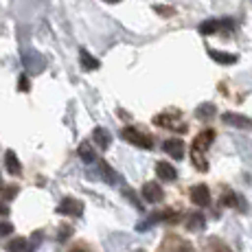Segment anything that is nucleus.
Masks as SVG:
<instances>
[{
  "instance_id": "obj_16",
  "label": "nucleus",
  "mask_w": 252,
  "mask_h": 252,
  "mask_svg": "<svg viewBox=\"0 0 252 252\" xmlns=\"http://www.w3.org/2000/svg\"><path fill=\"white\" fill-rule=\"evenodd\" d=\"M187 228L191 232H200L206 228V217L202 215V213H191L187 220Z\"/></svg>"
},
{
  "instance_id": "obj_14",
  "label": "nucleus",
  "mask_w": 252,
  "mask_h": 252,
  "mask_svg": "<svg viewBox=\"0 0 252 252\" xmlns=\"http://www.w3.org/2000/svg\"><path fill=\"white\" fill-rule=\"evenodd\" d=\"M156 173H158V178H160L162 182H173L178 178L176 167H173L171 162H167V160H160L156 164Z\"/></svg>"
},
{
  "instance_id": "obj_9",
  "label": "nucleus",
  "mask_w": 252,
  "mask_h": 252,
  "mask_svg": "<svg viewBox=\"0 0 252 252\" xmlns=\"http://www.w3.org/2000/svg\"><path fill=\"white\" fill-rule=\"evenodd\" d=\"M143 197H145V202H149V204H158V202H162L164 191L158 182H147L143 187Z\"/></svg>"
},
{
  "instance_id": "obj_31",
  "label": "nucleus",
  "mask_w": 252,
  "mask_h": 252,
  "mask_svg": "<svg viewBox=\"0 0 252 252\" xmlns=\"http://www.w3.org/2000/svg\"><path fill=\"white\" fill-rule=\"evenodd\" d=\"M138 252H143V250H138Z\"/></svg>"
},
{
  "instance_id": "obj_20",
  "label": "nucleus",
  "mask_w": 252,
  "mask_h": 252,
  "mask_svg": "<svg viewBox=\"0 0 252 252\" xmlns=\"http://www.w3.org/2000/svg\"><path fill=\"white\" fill-rule=\"evenodd\" d=\"M99 171H101V176H103V180L105 182H110V184H116L119 182V176L114 173V169L110 167L105 160H99Z\"/></svg>"
},
{
  "instance_id": "obj_27",
  "label": "nucleus",
  "mask_w": 252,
  "mask_h": 252,
  "mask_svg": "<svg viewBox=\"0 0 252 252\" xmlns=\"http://www.w3.org/2000/svg\"><path fill=\"white\" fill-rule=\"evenodd\" d=\"M13 232V224H9V221H0V237H7Z\"/></svg>"
},
{
  "instance_id": "obj_25",
  "label": "nucleus",
  "mask_w": 252,
  "mask_h": 252,
  "mask_svg": "<svg viewBox=\"0 0 252 252\" xmlns=\"http://www.w3.org/2000/svg\"><path fill=\"white\" fill-rule=\"evenodd\" d=\"M154 11H158L160 16L169 18V16H173V13H176V9H173V7H162V4H156V7H154Z\"/></svg>"
},
{
  "instance_id": "obj_7",
  "label": "nucleus",
  "mask_w": 252,
  "mask_h": 252,
  "mask_svg": "<svg viewBox=\"0 0 252 252\" xmlns=\"http://www.w3.org/2000/svg\"><path fill=\"white\" fill-rule=\"evenodd\" d=\"M235 27V20L232 18H224V20H204L197 27V31L202 33V35H213V33H217L220 29H230Z\"/></svg>"
},
{
  "instance_id": "obj_28",
  "label": "nucleus",
  "mask_w": 252,
  "mask_h": 252,
  "mask_svg": "<svg viewBox=\"0 0 252 252\" xmlns=\"http://www.w3.org/2000/svg\"><path fill=\"white\" fill-rule=\"evenodd\" d=\"M18 81H20V84H18V88H20L22 92H29V77L20 75V79H18Z\"/></svg>"
},
{
  "instance_id": "obj_10",
  "label": "nucleus",
  "mask_w": 252,
  "mask_h": 252,
  "mask_svg": "<svg viewBox=\"0 0 252 252\" xmlns=\"http://www.w3.org/2000/svg\"><path fill=\"white\" fill-rule=\"evenodd\" d=\"M162 152L169 154L171 158H176V160H182V158H184V140H180V138H167L162 143Z\"/></svg>"
},
{
  "instance_id": "obj_4",
  "label": "nucleus",
  "mask_w": 252,
  "mask_h": 252,
  "mask_svg": "<svg viewBox=\"0 0 252 252\" xmlns=\"http://www.w3.org/2000/svg\"><path fill=\"white\" fill-rule=\"evenodd\" d=\"M156 252H193V246L180 235H164Z\"/></svg>"
},
{
  "instance_id": "obj_30",
  "label": "nucleus",
  "mask_w": 252,
  "mask_h": 252,
  "mask_svg": "<svg viewBox=\"0 0 252 252\" xmlns=\"http://www.w3.org/2000/svg\"><path fill=\"white\" fill-rule=\"evenodd\" d=\"M105 2H108V4H116V2H119V0H105Z\"/></svg>"
},
{
  "instance_id": "obj_13",
  "label": "nucleus",
  "mask_w": 252,
  "mask_h": 252,
  "mask_svg": "<svg viewBox=\"0 0 252 252\" xmlns=\"http://www.w3.org/2000/svg\"><path fill=\"white\" fill-rule=\"evenodd\" d=\"M208 57L221 66H232V64H237V60H239L235 53H224V51H217V48H208Z\"/></svg>"
},
{
  "instance_id": "obj_2",
  "label": "nucleus",
  "mask_w": 252,
  "mask_h": 252,
  "mask_svg": "<svg viewBox=\"0 0 252 252\" xmlns=\"http://www.w3.org/2000/svg\"><path fill=\"white\" fill-rule=\"evenodd\" d=\"M154 125H158V127H167V129H171V132H180V134H184L189 129V125L182 121V116H180L178 110L156 114L154 116Z\"/></svg>"
},
{
  "instance_id": "obj_19",
  "label": "nucleus",
  "mask_w": 252,
  "mask_h": 252,
  "mask_svg": "<svg viewBox=\"0 0 252 252\" xmlns=\"http://www.w3.org/2000/svg\"><path fill=\"white\" fill-rule=\"evenodd\" d=\"M217 112V108H215V103H202V105H197V110H195V116L200 121H208V119H213Z\"/></svg>"
},
{
  "instance_id": "obj_1",
  "label": "nucleus",
  "mask_w": 252,
  "mask_h": 252,
  "mask_svg": "<svg viewBox=\"0 0 252 252\" xmlns=\"http://www.w3.org/2000/svg\"><path fill=\"white\" fill-rule=\"evenodd\" d=\"M215 140V129H202L191 143V162L197 171H208V160H206V149Z\"/></svg>"
},
{
  "instance_id": "obj_18",
  "label": "nucleus",
  "mask_w": 252,
  "mask_h": 252,
  "mask_svg": "<svg viewBox=\"0 0 252 252\" xmlns=\"http://www.w3.org/2000/svg\"><path fill=\"white\" fill-rule=\"evenodd\" d=\"M79 60H81V66H84L86 70H96L101 66V62L96 60V57H92L86 48H81V51H79Z\"/></svg>"
},
{
  "instance_id": "obj_23",
  "label": "nucleus",
  "mask_w": 252,
  "mask_h": 252,
  "mask_svg": "<svg viewBox=\"0 0 252 252\" xmlns=\"http://www.w3.org/2000/svg\"><path fill=\"white\" fill-rule=\"evenodd\" d=\"M79 158H81V160H84L86 164L96 162V156H94V152L90 149L88 143H81V145H79Z\"/></svg>"
},
{
  "instance_id": "obj_26",
  "label": "nucleus",
  "mask_w": 252,
  "mask_h": 252,
  "mask_svg": "<svg viewBox=\"0 0 252 252\" xmlns=\"http://www.w3.org/2000/svg\"><path fill=\"white\" fill-rule=\"evenodd\" d=\"M72 235V228L70 226H62L60 232H57V241H66V237Z\"/></svg>"
},
{
  "instance_id": "obj_15",
  "label": "nucleus",
  "mask_w": 252,
  "mask_h": 252,
  "mask_svg": "<svg viewBox=\"0 0 252 252\" xmlns=\"http://www.w3.org/2000/svg\"><path fill=\"white\" fill-rule=\"evenodd\" d=\"M4 167H7V171L11 173V176H22V164H20L18 156L11 152V149L4 154Z\"/></svg>"
},
{
  "instance_id": "obj_11",
  "label": "nucleus",
  "mask_w": 252,
  "mask_h": 252,
  "mask_svg": "<svg viewBox=\"0 0 252 252\" xmlns=\"http://www.w3.org/2000/svg\"><path fill=\"white\" fill-rule=\"evenodd\" d=\"M220 204L221 206H226V208H237V211H246V202L241 200L239 195H237L232 189H224L221 191V200H220Z\"/></svg>"
},
{
  "instance_id": "obj_21",
  "label": "nucleus",
  "mask_w": 252,
  "mask_h": 252,
  "mask_svg": "<svg viewBox=\"0 0 252 252\" xmlns=\"http://www.w3.org/2000/svg\"><path fill=\"white\" fill-rule=\"evenodd\" d=\"M204 252H232V250L224 244V241L217 239V237H211V239L206 241V246H204Z\"/></svg>"
},
{
  "instance_id": "obj_22",
  "label": "nucleus",
  "mask_w": 252,
  "mask_h": 252,
  "mask_svg": "<svg viewBox=\"0 0 252 252\" xmlns=\"http://www.w3.org/2000/svg\"><path fill=\"white\" fill-rule=\"evenodd\" d=\"M29 250H31V246L22 237H16V239H11L7 244V252H29Z\"/></svg>"
},
{
  "instance_id": "obj_6",
  "label": "nucleus",
  "mask_w": 252,
  "mask_h": 252,
  "mask_svg": "<svg viewBox=\"0 0 252 252\" xmlns=\"http://www.w3.org/2000/svg\"><path fill=\"white\" fill-rule=\"evenodd\" d=\"M57 213L66 217H81L84 215V202H79L77 197H64L57 206Z\"/></svg>"
},
{
  "instance_id": "obj_12",
  "label": "nucleus",
  "mask_w": 252,
  "mask_h": 252,
  "mask_svg": "<svg viewBox=\"0 0 252 252\" xmlns=\"http://www.w3.org/2000/svg\"><path fill=\"white\" fill-rule=\"evenodd\" d=\"M191 202L202 208L211 204V191H208L206 184H195V187L191 189Z\"/></svg>"
},
{
  "instance_id": "obj_24",
  "label": "nucleus",
  "mask_w": 252,
  "mask_h": 252,
  "mask_svg": "<svg viewBox=\"0 0 252 252\" xmlns=\"http://www.w3.org/2000/svg\"><path fill=\"white\" fill-rule=\"evenodd\" d=\"M18 193H20V187H18V184H7V187H2V200L11 202Z\"/></svg>"
},
{
  "instance_id": "obj_29",
  "label": "nucleus",
  "mask_w": 252,
  "mask_h": 252,
  "mask_svg": "<svg viewBox=\"0 0 252 252\" xmlns=\"http://www.w3.org/2000/svg\"><path fill=\"white\" fill-rule=\"evenodd\" d=\"M72 252H90V250H86V248H75Z\"/></svg>"
},
{
  "instance_id": "obj_3",
  "label": "nucleus",
  "mask_w": 252,
  "mask_h": 252,
  "mask_svg": "<svg viewBox=\"0 0 252 252\" xmlns=\"http://www.w3.org/2000/svg\"><path fill=\"white\" fill-rule=\"evenodd\" d=\"M121 138L127 140L129 145L134 147H140V149H154V138L149 134H145L143 129L134 127V125H127V127L121 129Z\"/></svg>"
},
{
  "instance_id": "obj_8",
  "label": "nucleus",
  "mask_w": 252,
  "mask_h": 252,
  "mask_svg": "<svg viewBox=\"0 0 252 252\" xmlns=\"http://www.w3.org/2000/svg\"><path fill=\"white\" fill-rule=\"evenodd\" d=\"M221 121L230 127H239V129H252V119L244 114H237V112H224L221 114Z\"/></svg>"
},
{
  "instance_id": "obj_5",
  "label": "nucleus",
  "mask_w": 252,
  "mask_h": 252,
  "mask_svg": "<svg viewBox=\"0 0 252 252\" xmlns=\"http://www.w3.org/2000/svg\"><path fill=\"white\" fill-rule=\"evenodd\" d=\"M180 213L178 211H171V208H167V211H160V213H152L149 215V220H147V224H140L138 226V230H147L152 224H178L180 221Z\"/></svg>"
},
{
  "instance_id": "obj_17",
  "label": "nucleus",
  "mask_w": 252,
  "mask_h": 252,
  "mask_svg": "<svg viewBox=\"0 0 252 252\" xmlns=\"http://www.w3.org/2000/svg\"><path fill=\"white\" fill-rule=\"evenodd\" d=\"M92 138H94V143L99 145L101 149H108L110 143H112V136H110V132L105 127H94V132H92Z\"/></svg>"
}]
</instances>
